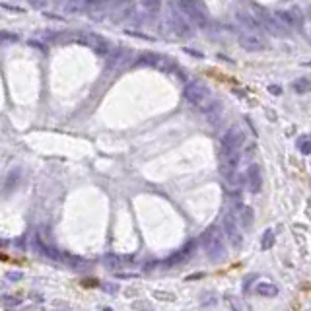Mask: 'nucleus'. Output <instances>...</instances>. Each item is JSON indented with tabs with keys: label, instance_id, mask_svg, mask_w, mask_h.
<instances>
[{
	"label": "nucleus",
	"instance_id": "obj_1",
	"mask_svg": "<svg viewBox=\"0 0 311 311\" xmlns=\"http://www.w3.org/2000/svg\"><path fill=\"white\" fill-rule=\"evenodd\" d=\"M183 96H185V99L191 105L198 107V109H203L206 113H210L216 107V101L212 99L210 89L203 82H189L185 86V89H183Z\"/></svg>",
	"mask_w": 311,
	"mask_h": 311
},
{
	"label": "nucleus",
	"instance_id": "obj_2",
	"mask_svg": "<svg viewBox=\"0 0 311 311\" xmlns=\"http://www.w3.org/2000/svg\"><path fill=\"white\" fill-rule=\"evenodd\" d=\"M203 245L206 249V255L210 261L218 263L226 257V245H224V235L222 231L218 230L216 226L208 228V230L203 233Z\"/></svg>",
	"mask_w": 311,
	"mask_h": 311
},
{
	"label": "nucleus",
	"instance_id": "obj_3",
	"mask_svg": "<svg viewBox=\"0 0 311 311\" xmlns=\"http://www.w3.org/2000/svg\"><path fill=\"white\" fill-rule=\"evenodd\" d=\"M179 8L191 24L198 27H205L208 24V8L203 0H179Z\"/></svg>",
	"mask_w": 311,
	"mask_h": 311
},
{
	"label": "nucleus",
	"instance_id": "obj_4",
	"mask_svg": "<svg viewBox=\"0 0 311 311\" xmlns=\"http://www.w3.org/2000/svg\"><path fill=\"white\" fill-rule=\"evenodd\" d=\"M76 39H78V43L89 47L94 53L101 54V57H107V54L111 53V49H113V47H111V41L105 39V37L98 35V33H80Z\"/></svg>",
	"mask_w": 311,
	"mask_h": 311
},
{
	"label": "nucleus",
	"instance_id": "obj_5",
	"mask_svg": "<svg viewBox=\"0 0 311 311\" xmlns=\"http://www.w3.org/2000/svg\"><path fill=\"white\" fill-rule=\"evenodd\" d=\"M240 158L241 152L222 150L220 148V173L228 181H231V179L235 177V171H237V166H240Z\"/></svg>",
	"mask_w": 311,
	"mask_h": 311
},
{
	"label": "nucleus",
	"instance_id": "obj_6",
	"mask_svg": "<svg viewBox=\"0 0 311 311\" xmlns=\"http://www.w3.org/2000/svg\"><path fill=\"white\" fill-rule=\"evenodd\" d=\"M140 62L142 64H148V66H154L156 70H161L169 74V72L177 70V64L171 57H163V54H158V53H144L140 57Z\"/></svg>",
	"mask_w": 311,
	"mask_h": 311
},
{
	"label": "nucleus",
	"instance_id": "obj_7",
	"mask_svg": "<svg viewBox=\"0 0 311 311\" xmlns=\"http://www.w3.org/2000/svg\"><path fill=\"white\" fill-rule=\"evenodd\" d=\"M240 45L241 49H245L249 53H259V51H265V39L259 31H251V29H245L240 33Z\"/></svg>",
	"mask_w": 311,
	"mask_h": 311
},
{
	"label": "nucleus",
	"instance_id": "obj_8",
	"mask_svg": "<svg viewBox=\"0 0 311 311\" xmlns=\"http://www.w3.org/2000/svg\"><path fill=\"white\" fill-rule=\"evenodd\" d=\"M243 142H245V134L241 133V129L240 126H231V129H228L226 134L222 136V144H220V148H222V150L241 152Z\"/></svg>",
	"mask_w": 311,
	"mask_h": 311
},
{
	"label": "nucleus",
	"instance_id": "obj_9",
	"mask_svg": "<svg viewBox=\"0 0 311 311\" xmlns=\"http://www.w3.org/2000/svg\"><path fill=\"white\" fill-rule=\"evenodd\" d=\"M222 228H224L226 237L230 240L231 245H233V247H240L241 245V231H240V224H237V220H235V216H233V214H226V216H224Z\"/></svg>",
	"mask_w": 311,
	"mask_h": 311
},
{
	"label": "nucleus",
	"instance_id": "obj_10",
	"mask_svg": "<svg viewBox=\"0 0 311 311\" xmlns=\"http://www.w3.org/2000/svg\"><path fill=\"white\" fill-rule=\"evenodd\" d=\"M245 177H247L249 191H251L253 195L261 193V189H263V173H261V168H259V166H249Z\"/></svg>",
	"mask_w": 311,
	"mask_h": 311
},
{
	"label": "nucleus",
	"instance_id": "obj_11",
	"mask_svg": "<svg viewBox=\"0 0 311 311\" xmlns=\"http://www.w3.org/2000/svg\"><path fill=\"white\" fill-rule=\"evenodd\" d=\"M235 16H237V22H240L245 29H251V31H263V27L259 24L257 16H253L251 12H243V10H240Z\"/></svg>",
	"mask_w": 311,
	"mask_h": 311
},
{
	"label": "nucleus",
	"instance_id": "obj_12",
	"mask_svg": "<svg viewBox=\"0 0 311 311\" xmlns=\"http://www.w3.org/2000/svg\"><path fill=\"white\" fill-rule=\"evenodd\" d=\"M193 249H195V241H191V243H187L185 247L177 251L175 255H171V257L166 261V267H173V265H177L181 261H185V259L191 257V253H193Z\"/></svg>",
	"mask_w": 311,
	"mask_h": 311
},
{
	"label": "nucleus",
	"instance_id": "obj_13",
	"mask_svg": "<svg viewBox=\"0 0 311 311\" xmlns=\"http://www.w3.org/2000/svg\"><path fill=\"white\" fill-rule=\"evenodd\" d=\"M171 24H173V29L177 31L179 35H183V37L193 35V29H191V26H189V22L183 20V16H179V14H171Z\"/></svg>",
	"mask_w": 311,
	"mask_h": 311
},
{
	"label": "nucleus",
	"instance_id": "obj_14",
	"mask_svg": "<svg viewBox=\"0 0 311 311\" xmlns=\"http://www.w3.org/2000/svg\"><path fill=\"white\" fill-rule=\"evenodd\" d=\"M235 220H237V224H241L243 228H249L251 224H253V210L249 208V206L245 205H240L237 206V210H235Z\"/></svg>",
	"mask_w": 311,
	"mask_h": 311
},
{
	"label": "nucleus",
	"instance_id": "obj_15",
	"mask_svg": "<svg viewBox=\"0 0 311 311\" xmlns=\"http://www.w3.org/2000/svg\"><path fill=\"white\" fill-rule=\"evenodd\" d=\"M255 292L259 296H263V298H275V296H278V288L272 282H259Z\"/></svg>",
	"mask_w": 311,
	"mask_h": 311
},
{
	"label": "nucleus",
	"instance_id": "obj_16",
	"mask_svg": "<svg viewBox=\"0 0 311 311\" xmlns=\"http://www.w3.org/2000/svg\"><path fill=\"white\" fill-rule=\"evenodd\" d=\"M88 8V0H68L66 2V12L70 14H86Z\"/></svg>",
	"mask_w": 311,
	"mask_h": 311
},
{
	"label": "nucleus",
	"instance_id": "obj_17",
	"mask_svg": "<svg viewBox=\"0 0 311 311\" xmlns=\"http://www.w3.org/2000/svg\"><path fill=\"white\" fill-rule=\"evenodd\" d=\"M103 265L107 268H111V270H117V268H121V257H117L113 253H107L103 257Z\"/></svg>",
	"mask_w": 311,
	"mask_h": 311
},
{
	"label": "nucleus",
	"instance_id": "obj_18",
	"mask_svg": "<svg viewBox=\"0 0 311 311\" xmlns=\"http://www.w3.org/2000/svg\"><path fill=\"white\" fill-rule=\"evenodd\" d=\"M294 89H296L298 94H305V92H309L311 80L309 78H298V80L294 82Z\"/></svg>",
	"mask_w": 311,
	"mask_h": 311
},
{
	"label": "nucleus",
	"instance_id": "obj_19",
	"mask_svg": "<svg viewBox=\"0 0 311 311\" xmlns=\"http://www.w3.org/2000/svg\"><path fill=\"white\" fill-rule=\"evenodd\" d=\"M298 148H300L302 154H311V136H303V138H300Z\"/></svg>",
	"mask_w": 311,
	"mask_h": 311
},
{
	"label": "nucleus",
	"instance_id": "obj_20",
	"mask_svg": "<svg viewBox=\"0 0 311 311\" xmlns=\"http://www.w3.org/2000/svg\"><path fill=\"white\" fill-rule=\"evenodd\" d=\"M261 245H263V249H268L275 245V233H272V230H267L265 231V235H263V241H261Z\"/></svg>",
	"mask_w": 311,
	"mask_h": 311
},
{
	"label": "nucleus",
	"instance_id": "obj_21",
	"mask_svg": "<svg viewBox=\"0 0 311 311\" xmlns=\"http://www.w3.org/2000/svg\"><path fill=\"white\" fill-rule=\"evenodd\" d=\"M142 2V6L146 10H150V12H158L161 6V0H140Z\"/></svg>",
	"mask_w": 311,
	"mask_h": 311
},
{
	"label": "nucleus",
	"instance_id": "obj_22",
	"mask_svg": "<svg viewBox=\"0 0 311 311\" xmlns=\"http://www.w3.org/2000/svg\"><path fill=\"white\" fill-rule=\"evenodd\" d=\"M228 302H230L231 309H233V311H245V309H243V305L240 303V300H233V298L230 296V298H228Z\"/></svg>",
	"mask_w": 311,
	"mask_h": 311
},
{
	"label": "nucleus",
	"instance_id": "obj_23",
	"mask_svg": "<svg viewBox=\"0 0 311 311\" xmlns=\"http://www.w3.org/2000/svg\"><path fill=\"white\" fill-rule=\"evenodd\" d=\"M18 35H14V33H6V31H0V41H16Z\"/></svg>",
	"mask_w": 311,
	"mask_h": 311
},
{
	"label": "nucleus",
	"instance_id": "obj_24",
	"mask_svg": "<svg viewBox=\"0 0 311 311\" xmlns=\"http://www.w3.org/2000/svg\"><path fill=\"white\" fill-rule=\"evenodd\" d=\"M6 278H8V280H22V278H24V275H22V272H8V275H6Z\"/></svg>",
	"mask_w": 311,
	"mask_h": 311
},
{
	"label": "nucleus",
	"instance_id": "obj_25",
	"mask_svg": "<svg viewBox=\"0 0 311 311\" xmlns=\"http://www.w3.org/2000/svg\"><path fill=\"white\" fill-rule=\"evenodd\" d=\"M45 2H47V0H29V4H31V6H35V8H43Z\"/></svg>",
	"mask_w": 311,
	"mask_h": 311
},
{
	"label": "nucleus",
	"instance_id": "obj_26",
	"mask_svg": "<svg viewBox=\"0 0 311 311\" xmlns=\"http://www.w3.org/2000/svg\"><path fill=\"white\" fill-rule=\"evenodd\" d=\"M270 92H272V94H278V92H280V88H276V86H270Z\"/></svg>",
	"mask_w": 311,
	"mask_h": 311
},
{
	"label": "nucleus",
	"instance_id": "obj_27",
	"mask_svg": "<svg viewBox=\"0 0 311 311\" xmlns=\"http://www.w3.org/2000/svg\"><path fill=\"white\" fill-rule=\"evenodd\" d=\"M103 311H113L111 307H103Z\"/></svg>",
	"mask_w": 311,
	"mask_h": 311
},
{
	"label": "nucleus",
	"instance_id": "obj_28",
	"mask_svg": "<svg viewBox=\"0 0 311 311\" xmlns=\"http://www.w3.org/2000/svg\"><path fill=\"white\" fill-rule=\"evenodd\" d=\"M309 35H311V29H309Z\"/></svg>",
	"mask_w": 311,
	"mask_h": 311
}]
</instances>
